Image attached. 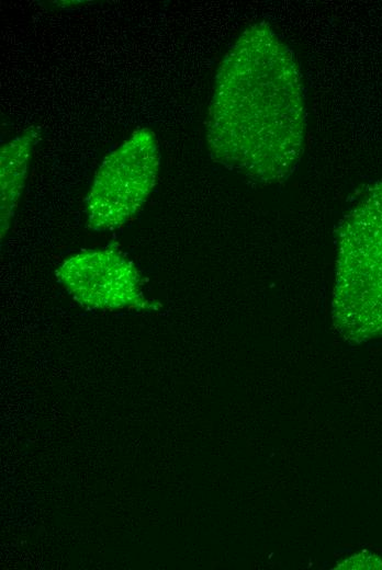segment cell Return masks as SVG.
<instances>
[{
    "instance_id": "6da1fadb",
    "label": "cell",
    "mask_w": 382,
    "mask_h": 570,
    "mask_svg": "<svg viewBox=\"0 0 382 570\" xmlns=\"http://www.w3.org/2000/svg\"><path fill=\"white\" fill-rule=\"evenodd\" d=\"M304 135L296 60L267 23L252 24L216 72L206 118L210 155L255 182L278 183L299 163Z\"/></svg>"
},
{
    "instance_id": "7a4b0ae2",
    "label": "cell",
    "mask_w": 382,
    "mask_h": 570,
    "mask_svg": "<svg viewBox=\"0 0 382 570\" xmlns=\"http://www.w3.org/2000/svg\"><path fill=\"white\" fill-rule=\"evenodd\" d=\"M332 317L351 343L382 335V181L364 193L339 229Z\"/></svg>"
},
{
    "instance_id": "3957f363",
    "label": "cell",
    "mask_w": 382,
    "mask_h": 570,
    "mask_svg": "<svg viewBox=\"0 0 382 570\" xmlns=\"http://www.w3.org/2000/svg\"><path fill=\"white\" fill-rule=\"evenodd\" d=\"M159 169L153 130L142 127L112 151L99 167L87 197L88 224L112 230L128 221L146 202Z\"/></svg>"
},
{
    "instance_id": "277c9868",
    "label": "cell",
    "mask_w": 382,
    "mask_h": 570,
    "mask_svg": "<svg viewBox=\"0 0 382 570\" xmlns=\"http://www.w3.org/2000/svg\"><path fill=\"white\" fill-rule=\"evenodd\" d=\"M56 275L74 299L89 308L116 310L148 305L136 267L115 250L77 253L61 263Z\"/></svg>"
},
{
    "instance_id": "5b68a950",
    "label": "cell",
    "mask_w": 382,
    "mask_h": 570,
    "mask_svg": "<svg viewBox=\"0 0 382 570\" xmlns=\"http://www.w3.org/2000/svg\"><path fill=\"white\" fill-rule=\"evenodd\" d=\"M36 134L18 136L1 148V238L5 235L20 201Z\"/></svg>"
},
{
    "instance_id": "8992f818",
    "label": "cell",
    "mask_w": 382,
    "mask_h": 570,
    "mask_svg": "<svg viewBox=\"0 0 382 570\" xmlns=\"http://www.w3.org/2000/svg\"><path fill=\"white\" fill-rule=\"evenodd\" d=\"M337 569H382V558L358 554L338 565Z\"/></svg>"
}]
</instances>
